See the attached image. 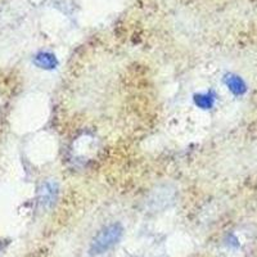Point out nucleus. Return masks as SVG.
Returning a JSON list of instances; mask_svg holds the SVG:
<instances>
[{"label":"nucleus","instance_id":"nucleus-3","mask_svg":"<svg viewBox=\"0 0 257 257\" xmlns=\"http://www.w3.org/2000/svg\"><path fill=\"white\" fill-rule=\"evenodd\" d=\"M34 63H35L39 68H43V70H53V68L57 67L58 61H57L56 56L52 54V53L41 52L35 56Z\"/></svg>","mask_w":257,"mask_h":257},{"label":"nucleus","instance_id":"nucleus-4","mask_svg":"<svg viewBox=\"0 0 257 257\" xmlns=\"http://www.w3.org/2000/svg\"><path fill=\"white\" fill-rule=\"evenodd\" d=\"M225 84L229 88V90L231 91L235 95H240L245 91V84L239 76H235V75H226L225 76Z\"/></svg>","mask_w":257,"mask_h":257},{"label":"nucleus","instance_id":"nucleus-1","mask_svg":"<svg viewBox=\"0 0 257 257\" xmlns=\"http://www.w3.org/2000/svg\"><path fill=\"white\" fill-rule=\"evenodd\" d=\"M123 233V229L120 224H112L105 226L104 229L98 233L94 238L90 247L91 254H100L111 249L118 240L121 239Z\"/></svg>","mask_w":257,"mask_h":257},{"label":"nucleus","instance_id":"nucleus-5","mask_svg":"<svg viewBox=\"0 0 257 257\" xmlns=\"http://www.w3.org/2000/svg\"><path fill=\"white\" fill-rule=\"evenodd\" d=\"M194 103L199 108L210 109L212 108L213 103H215V95L211 93L197 94V95H194Z\"/></svg>","mask_w":257,"mask_h":257},{"label":"nucleus","instance_id":"nucleus-2","mask_svg":"<svg viewBox=\"0 0 257 257\" xmlns=\"http://www.w3.org/2000/svg\"><path fill=\"white\" fill-rule=\"evenodd\" d=\"M58 197V185L54 181H47L39 189L38 201L43 208L50 207Z\"/></svg>","mask_w":257,"mask_h":257}]
</instances>
